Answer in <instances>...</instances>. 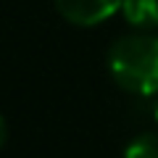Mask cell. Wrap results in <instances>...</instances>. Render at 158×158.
<instances>
[{
    "instance_id": "cell-4",
    "label": "cell",
    "mask_w": 158,
    "mask_h": 158,
    "mask_svg": "<svg viewBox=\"0 0 158 158\" xmlns=\"http://www.w3.org/2000/svg\"><path fill=\"white\" fill-rule=\"evenodd\" d=\"M124 158H158V135H140L132 140Z\"/></svg>"
},
{
    "instance_id": "cell-2",
    "label": "cell",
    "mask_w": 158,
    "mask_h": 158,
    "mask_svg": "<svg viewBox=\"0 0 158 158\" xmlns=\"http://www.w3.org/2000/svg\"><path fill=\"white\" fill-rule=\"evenodd\" d=\"M124 0H56V8L66 21L77 27H95L111 19Z\"/></svg>"
},
{
    "instance_id": "cell-6",
    "label": "cell",
    "mask_w": 158,
    "mask_h": 158,
    "mask_svg": "<svg viewBox=\"0 0 158 158\" xmlns=\"http://www.w3.org/2000/svg\"><path fill=\"white\" fill-rule=\"evenodd\" d=\"M156 121H158V108H156Z\"/></svg>"
},
{
    "instance_id": "cell-1",
    "label": "cell",
    "mask_w": 158,
    "mask_h": 158,
    "mask_svg": "<svg viewBox=\"0 0 158 158\" xmlns=\"http://www.w3.org/2000/svg\"><path fill=\"white\" fill-rule=\"evenodd\" d=\"M108 69L118 87L137 95L158 90V37L127 34L116 40L108 53Z\"/></svg>"
},
{
    "instance_id": "cell-5",
    "label": "cell",
    "mask_w": 158,
    "mask_h": 158,
    "mask_svg": "<svg viewBox=\"0 0 158 158\" xmlns=\"http://www.w3.org/2000/svg\"><path fill=\"white\" fill-rule=\"evenodd\" d=\"M6 140H8V124H6V118L0 116V148L6 145Z\"/></svg>"
},
{
    "instance_id": "cell-3",
    "label": "cell",
    "mask_w": 158,
    "mask_h": 158,
    "mask_svg": "<svg viewBox=\"0 0 158 158\" xmlns=\"http://www.w3.org/2000/svg\"><path fill=\"white\" fill-rule=\"evenodd\" d=\"M121 11L124 19L137 29L158 27V0H124Z\"/></svg>"
}]
</instances>
